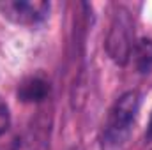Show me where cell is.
<instances>
[{
  "label": "cell",
  "instance_id": "obj_5",
  "mask_svg": "<svg viewBox=\"0 0 152 150\" xmlns=\"http://www.w3.org/2000/svg\"><path fill=\"white\" fill-rule=\"evenodd\" d=\"M131 58L138 73L147 74L152 69V39H138L134 41Z\"/></svg>",
  "mask_w": 152,
  "mask_h": 150
},
{
  "label": "cell",
  "instance_id": "obj_2",
  "mask_svg": "<svg viewBox=\"0 0 152 150\" xmlns=\"http://www.w3.org/2000/svg\"><path fill=\"white\" fill-rule=\"evenodd\" d=\"M134 46V23L131 18V12L126 7H118L115 11L104 48L110 57V60L117 66H126L131 60V51Z\"/></svg>",
  "mask_w": 152,
  "mask_h": 150
},
{
  "label": "cell",
  "instance_id": "obj_6",
  "mask_svg": "<svg viewBox=\"0 0 152 150\" xmlns=\"http://www.w3.org/2000/svg\"><path fill=\"white\" fill-rule=\"evenodd\" d=\"M9 125H11V113H9V106H7V103L0 97V136L7 133Z\"/></svg>",
  "mask_w": 152,
  "mask_h": 150
},
{
  "label": "cell",
  "instance_id": "obj_3",
  "mask_svg": "<svg viewBox=\"0 0 152 150\" xmlns=\"http://www.w3.org/2000/svg\"><path fill=\"white\" fill-rule=\"evenodd\" d=\"M0 12L16 25L36 27L48 18L50 4L42 0H9L0 4Z\"/></svg>",
  "mask_w": 152,
  "mask_h": 150
},
{
  "label": "cell",
  "instance_id": "obj_8",
  "mask_svg": "<svg viewBox=\"0 0 152 150\" xmlns=\"http://www.w3.org/2000/svg\"><path fill=\"white\" fill-rule=\"evenodd\" d=\"M73 150H80V149H73Z\"/></svg>",
  "mask_w": 152,
  "mask_h": 150
},
{
  "label": "cell",
  "instance_id": "obj_1",
  "mask_svg": "<svg viewBox=\"0 0 152 150\" xmlns=\"http://www.w3.org/2000/svg\"><path fill=\"white\" fill-rule=\"evenodd\" d=\"M140 111V94L136 90L124 92L113 106L110 108L108 117L103 124L99 134L101 150H124L129 143L133 125Z\"/></svg>",
  "mask_w": 152,
  "mask_h": 150
},
{
  "label": "cell",
  "instance_id": "obj_4",
  "mask_svg": "<svg viewBox=\"0 0 152 150\" xmlns=\"http://www.w3.org/2000/svg\"><path fill=\"white\" fill-rule=\"evenodd\" d=\"M50 81L41 74H34L25 78L20 87H18V97L23 103H30V104H37L42 103L48 95H50Z\"/></svg>",
  "mask_w": 152,
  "mask_h": 150
},
{
  "label": "cell",
  "instance_id": "obj_7",
  "mask_svg": "<svg viewBox=\"0 0 152 150\" xmlns=\"http://www.w3.org/2000/svg\"><path fill=\"white\" fill-rule=\"evenodd\" d=\"M145 138H147V140H152V115H151V120H149V125H147V133H145Z\"/></svg>",
  "mask_w": 152,
  "mask_h": 150
}]
</instances>
